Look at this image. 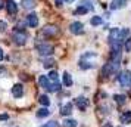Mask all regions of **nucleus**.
<instances>
[{"label":"nucleus","instance_id":"14","mask_svg":"<svg viewBox=\"0 0 131 127\" xmlns=\"http://www.w3.org/2000/svg\"><path fill=\"white\" fill-rule=\"evenodd\" d=\"M130 37V28H122L119 30V36H118V40L121 43H125V40Z\"/></svg>","mask_w":131,"mask_h":127},{"label":"nucleus","instance_id":"1","mask_svg":"<svg viewBox=\"0 0 131 127\" xmlns=\"http://www.w3.org/2000/svg\"><path fill=\"white\" fill-rule=\"evenodd\" d=\"M12 40L16 43V44L22 46V44H25V43H27V40H28V36H27V33H24V31L15 30V31L12 33Z\"/></svg>","mask_w":131,"mask_h":127},{"label":"nucleus","instance_id":"15","mask_svg":"<svg viewBox=\"0 0 131 127\" xmlns=\"http://www.w3.org/2000/svg\"><path fill=\"white\" fill-rule=\"evenodd\" d=\"M119 121H121L122 124H128V123H131V111H125L124 114L119 117Z\"/></svg>","mask_w":131,"mask_h":127},{"label":"nucleus","instance_id":"28","mask_svg":"<svg viewBox=\"0 0 131 127\" xmlns=\"http://www.w3.org/2000/svg\"><path fill=\"white\" fill-rule=\"evenodd\" d=\"M47 77H49V80H50V81H58V79H59V74L56 73V71H50Z\"/></svg>","mask_w":131,"mask_h":127},{"label":"nucleus","instance_id":"7","mask_svg":"<svg viewBox=\"0 0 131 127\" xmlns=\"http://www.w3.org/2000/svg\"><path fill=\"white\" fill-rule=\"evenodd\" d=\"M75 105H77V108L80 109V111H85L87 109V106H89V99L84 96H80L75 99Z\"/></svg>","mask_w":131,"mask_h":127},{"label":"nucleus","instance_id":"11","mask_svg":"<svg viewBox=\"0 0 131 127\" xmlns=\"http://www.w3.org/2000/svg\"><path fill=\"white\" fill-rule=\"evenodd\" d=\"M6 9L10 15H16V12H18V6H16V3L13 0H7L6 2Z\"/></svg>","mask_w":131,"mask_h":127},{"label":"nucleus","instance_id":"9","mask_svg":"<svg viewBox=\"0 0 131 127\" xmlns=\"http://www.w3.org/2000/svg\"><path fill=\"white\" fill-rule=\"evenodd\" d=\"M27 24L30 25L31 28H34L38 25V16H37L36 13H30L28 16H27Z\"/></svg>","mask_w":131,"mask_h":127},{"label":"nucleus","instance_id":"37","mask_svg":"<svg viewBox=\"0 0 131 127\" xmlns=\"http://www.w3.org/2000/svg\"><path fill=\"white\" fill-rule=\"evenodd\" d=\"M3 6H5V5H3V0H0V9H2Z\"/></svg>","mask_w":131,"mask_h":127},{"label":"nucleus","instance_id":"20","mask_svg":"<svg viewBox=\"0 0 131 127\" xmlns=\"http://www.w3.org/2000/svg\"><path fill=\"white\" fill-rule=\"evenodd\" d=\"M63 84L66 87H71L72 86V77L69 73H63Z\"/></svg>","mask_w":131,"mask_h":127},{"label":"nucleus","instance_id":"33","mask_svg":"<svg viewBox=\"0 0 131 127\" xmlns=\"http://www.w3.org/2000/svg\"><path fill=\"white\" fill-rule=\"evenodd\" d=\"M24 27H25V22H18V25H16V30L22 31V30H24Z\"/></svg>","mask_w":131,"mask_h":127},{"label":"nucleus","instance_id":"38","mask_svg":"<svg viewBox=\"0 0 131 127\" xmlns=\"http://www.w3.org/2000/svg\"><path fill=\"white\" fill-rule=\"evenodd\" d=\"M103 127H112V126H111V123H106V124H105Z\"/></svg>","mask_w":131,"mask_h":127},{"label":"nucleus","instance_id":"10","mask_svg":"<svg viewBox=\"0 0 131 127\" xmlns=\"http://www.w3.org/2000/svg\"><path fill=\"white\" fill-rule=\"evenodd\" d=\"M12 95H13V97H21L22 95H24V86L22 84H15L12 87Z\"/></svg>","mask_w":131,"mask_h":127},{"label":"nucleus","instance_id":"22","mask_svg":"<svg viewBox=\"0 0 131 127\" xmlns=\"http://www.w3.org/2000/svg\"><path fill=\"white\" fill-rule=\"evenodd\" d=\"M113 99H115V102L118 103V105H124L127 102V96H124V95H115Z\"/></svg>","mask_w":131,"mask_h":127},{"label":"nucleus","instance_id":"24","mask_svg":"<svg viewBox=\"0 0 131 127\" xmlns=\"http://www.w3.org/2000/svg\"><path fill=\"white\" fill-rule=\"evenodd\" d=\"M80 67H81V70H90V68L94 67V64H91V62H87V61H80Z\"/></svg>","mask_w":131,"mask_h":127},{"label":"nucleus","instance_id":"18","mask_svg":"<svg viewBox=\"0 0 131 127\" xmlns=\"http://www.w3.org/2000/svg\"><path fill=\"white\" fill-rule=\"evenodd\" d=\"M80 6L87 7L89 11H93V9H94V5H93L91 0H80Z\"/></svg>","mask_w":131,"mask_h":127},{"label":"nucleus","instance_id":"13","mask_svg":"<svg viewBox=\"0 0 131 127\" xmlns=\"http://www.w3.org/2000/svg\"><path fill=\"white\" fill-rule=\"evenodd\" d=\"M125 5H127V0H112V3H111V9H112V11L122 9Z\"/></svg>","mask_w":131,"mask_h":127},{"label":"nucleus","instance_id":"26","mask_svg":"<svg viewBox=\"0 0 131 127\" xmlns=\"http://www.w3.org/2000/svg\"><path fill=\"white\" fill-rule=\"evenodd\" d=\"M38 102L41 103V105H44V106H49L50 99H49V96H46V95H41V96L38 97Z\"/></svg>","mask_w":131,"mask_h":127},{"label":"nucleus","instance_id":"2","mask_svg":"<svg viewBox=\"0 0 131 127\" xmlns=\"http://www.w3.org/2000/svg\"><path fill=\"white\" fill-rule=\"evenodd\" d=\"M37 52L40 55H43V56H50V55L53 53V46L52 44H49V43H38L36 46Z\"/></svg>","mask_w":131,"mask_h":127},{"label":"nucleus","instance_id":"16","mask_svg":"<svg viewBox=\"0 0 131 127\" xmlns=\"http://www.w3.org/2000/svg\"><path fill=\"white\" fill-rule=\"evenodd\" d=\"M72 112V103H65V105H63V106H62V108H60V114L62 115H69Z\"/></svg>","mask_w":131,"mask_h":127},{"label":"nucleus","instance_id":"39","mask_svg":"<svg viewBox=\"0 0 131 127\" xmlns=\"http://www.w3.org/2000/svg\"><path fill=\"white\" fill-rule=\"evenodd\" d=\"M66 3H72V2H74V0H65Z\"/></svg>","mask_w":131,"mask_h":127},{"label":"nucleus","instance_id":"3","mask_svg":"<svg viewBox=\"0 0 131 127\" xmlns=\"http://www.w3.org/2000/svg\"><path fill=\"white\" fill-rule=\"evenodd\" d=\"M119 65H116V64H113V62H107V64H105V67L102 68V74H103V77H111V75H113V74L116 73V70H118Z\"/></svg>","mask_w":131,"mask_h":127},{"label":"nucleus","instance_id":"25","mask_svg":"<svg viewBox=\"0 0 131 127\" xmlns=\"http://www.w3.org/2000/svg\"><path fill=\"white\" fill-rule=\"evenodd\" d=\"M63 123H65V124H63L65 127H77V126H78V121H77V120H74V118H69V120H65Z\"/></svg>","mask_w":131,"mask_h":127},{"label":"nucleus","instance_id":"17","mask_svg":"<svg viewBox=\"0 0 131 127\" xmlns=\"http://www.w3.org/2000/svg\"><path fill=\"white\" fill-rule=\"evenodd\" d=\"M118 36H119V30H118V28H112L111 33H109V43L118 40Z\"/></svg>","mask_w":131,"mask_h":127},{"label":"nucleus","instance_id":"30","mask_svg":"<svg viewBox=\"0 0 131 127\" xmlns=\"http://www.w3.org/2000/svg\"><path fill=\"white\" fill-rule=\"evenodd\" d=\"M124 47H125V50H127V52H131V38H127V40H125Z\"/></svg>","mask_w":131,"mask_h":127},{"label":"nucleus","instance_id":"8","mask_svg":"<svg viewBox=\"0 0 131 127\" xmlns=\"http://www.w3.org/2000/svg\"><path fill=\"white\" fill-rule=\"evenodd\" d=\"M38 83H40V86H41L43 89H46V90H50V87H52V81L49 80L47 75H41L40 79H38Z\"/></svg>","mask_w":131,"mask_h":127},{"label":"nucleus","instance_id":"32","mask_svg":"<svg viewBox=\"0 0 131 127\" xmlns=\"http://www.w3.org/2000/svg\"><path fill=\"white\" fill-rule=\"evenodd\" d=\"M41 127H58V123L56 121H50V123H47V124H44Z\"/></svg>","mask_w":131,"mask_h":127},{"label":"nucleus","instance_id":"5","mask_svg":"<svg viewBox=\"0 0 131 127\" xmlns=\"http://www.w3.org/2000/svg\"><path fill=\"white\" fill-rule=\"evenodd\" d=\"M41 34L44 37H54V36L59 34V28H58V25H53V24L46 25V27L41 30Z\"/></svg>","mask_w":131,"mask_h":127},{"label":"nucleus","instance_id":"6","mask_svg":"<svg viewBox=\"0 0 131 127\" xmlns=\"http://www.w3.org/2000/svg\"><path fill=\"white\" fill-rule=\"evenodd\" d=\"M69 31H71L72 34L80 36V34H83V33H84V25L81 24V22L75 21V22H72V24L69 25Z\"/></svg>","mask_w":131,"mask_h":127},{"label":"nucleus","instance_id":"35","mask_svg":"<svg viewBox=\"0 0 131 127\" xmlns=\"http://www.w3.org/2000/svg\"><path fill=\"white\" fill-rule=\"evenodd\" d=\"M3 58H5V55H3V50L0 49V61H3Z\"/></svg>","mask_w":131,"mask_h":127},{"label":"nucleus","instance_id":"31","mask_svg":"<svg viewBox=\"0 0 131 127\" xmlns=\"http://www.w3.org/2000/svg\"><path fill=\"white\" fill-rule=\"evenodd\" d=\"M7 28V24L5 22V21H0V33H5Z\"/></svg>","mask_w":131,"mask_h":127},{"label":"nucleus","instance_id":"23","mask_svg":"<svg viewBox=\"0 0 131 127\" xmlns=\"http://www.w3.org/2000/svg\"><path fill=\"white\" fill-rule=\"evenodd\" d=\"M90 24L93 25V27H97V25L103 24V19H102L100 16H93V18L90 19Z\"/></svg>","mask_w":131,"mask_h":127},{"label":"nucleus","instance_id":"12","mask_svg":"<svg viewBox=\"0 0 131 127\" xmlns=\"http://www.w3.org/2000/svg\"><path fill=\"white\" fill-rule=\"evenodd\" d=\"M109 61L113 62V64H116V65H119V62H121V52L119 50H111V58H109Z\"/></svg>","mask_w":131,"mask_h":127},{"label":"nucleus","instance_id":"29","mask_svg":"<svg viewBox=\"0 0 131 127\" xmlns=\"http://www.w3.org/2000/svg\"><path fill=\"white\" fill-rule=\"evenodd\" d=\"M87 12H89V9L84 6H78L75 9V15H84V13H87Z\"/></svg>","mask_w":131,"mask_h":127},{"label":"nucleus","instance_id":"36","mask_svg":"<svg viewBox=\"0 0 131 127\" xmlns=\"http://www.w3.org/2000/svg\"><path fill=\"white\" fill-rule=\"evenodd\" d=\"M56 6H62V0H56Z\"/></svg>","mask_w":131,"mask_h":127},{"label":"nucleus","instance_id":"19","mask_svg":"<svg viewBox=\"0 0 131 127\" xmlns=\"http://www.w3.org/2000/svg\"><path fill=\"white\" fill-rule=\"evenodd\" d=\"M37 117L38 118H44V117H47V115H50V111L47 109V106H44V108H41V109H38L37 111Z\"/></svg>","mask_w":131,"mask_h":127},{"label":"nucleus","instance_id":"4","mask_svg":"<svg viewBox=\"0 0 131 127\" xmlns=\"http://www.w3.org/2000/svg\"><path fill=\"white\" fill-rule=\"evenodd\" d=\"M118 81H119V84L122 86V87H125V89L131 87V71L121 73L118 75Z\"/></svg>","mask_w":131,"mask_h":127},{"label":"nucleus","instance_id":"40","mask_svg":"<svg viewBox=\"0 0 131 127\" xmlns=\"http://www.w3.org/2000/svg\"><path fill=\"white\" fill-rule=\"evenodd\" d=\"M2 73H5V70H3V68H0V74Z\"/></svg>","mask_w":131,"mask_h":127},{"label":"nucleus","instance_id":"34","mask_svg":"<svg viewBox=\"0 0 131 127\" xmlns=\"http://www.w3.org/2000/svg\"><path fill=\"white\" fill-rule=\"evenodd\" d=\"M0 120H7V115L6 114H0Z\"/></svg>","mask_w":131,"mask_h":127},{"label":"nucleus","instance_id":"27","mask_svg":"<svg viewBox=\"0 0 131 127\" xmlns=\"http://www.w3.org/2000/svg\"><path fill=\"white\" fill-rule=\"evenodd\" d=\"M54 65V59H52V58H49V59L44 61V64H43V67L44 68H47V70H50V68Z\"/></svg>","mask_w":131,"mask_h":127},{"label":"nucleus","instance_id":"21","mask_svg":"<svg viewBox=\"0 0 131 127\" xmlns=\"http://www.w3.org/2000/svg\"><path fill=\"white\" fill-rule=\"evenodd\" d=\"M22 7H25V9H31V7L36 6V0H22Z\"/></svg>","mask_w":131,"mask_h":127}]
</instances>
